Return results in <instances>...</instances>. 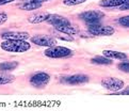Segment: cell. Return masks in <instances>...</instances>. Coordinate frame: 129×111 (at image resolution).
<instances>
[{"label":"cell","mask_w":129,"mask_h":111,"mask_svg":"<svg viewBox=\"0 0 129 111\" xmlns=\"http://www.w3.org/2000/svg\"><path fill=\"white\" fill-rule=\"evenodd\" d=\"M31 42L35 45L44 46V47H52L57 45V40L50 35H35L31 38Z\"/></svg>","instance_id":"obj_7"},{"label":"cell","mask_w":129,"mask_h":111,"mask_svg":"<svg viewBox=\"0 0 129 111\" xmlns=\"http://www.w3.org/2000/svg\"><path fill=\"white\" fill-rule=\"evenodd\" d=\"M15 80V77L12 75H0V85H9Z\"/></svg>","instance_id":"obj_18"},{"label":"cell","mask_w":129,"mask_h":111,"mask_svg":"<svg viewBox=\"0 0 129 111\" xmlns=\"http://www.w3.org/2000/svg\"><path fill=\"white\" fill-rule=\"evenodd\" d=\"M31 1H35V2H39V3H44V2L50 1V0H31Z\"/></svg>","instance_id":"obj_26"},{"label":"cell","mask_w":129,"mask_h":111,"mask_svg":"<svg viewBox=\"0 0 129 111\" xmlns=\"http://www.w3.org/2000/svg\"><path fill=\"white\" fill-rule=\"evenodd\" d=\"M42 7V3H39V2H35V1H27L25 3H22L19 6V9L21 10H25V11H33L36 10V9H40Z\"/></svg>","instance_id":"obj_15"},{"label":"cell","mask_w":129,"mask_h":111,"mask_svg":"<svg viewBox=\"0 0 129 111\" xmlns=\"http://www.w3.org/2000/svg\"><path fill=\"white\" fill-rule=\"evenodd\" d=\"M101 86L109 91L116 92V91H121L123 88L125 87V82L122 79H118V78L108 77V78H105V79L101 80Z\"/></svg>","instance_id":"obj_4"},{"label":"cell","mask_w":129,"mask_h":111,"mask_svg":"<svg viewBox=\"0 0 129 111\" xmlns=\"http://www.w3.org/2000/svg\"><path fill=\"white\" fill-rule=\"evenodd\" d=\"M49 25H51L53 27L58 26H64V25H71V21L67 19L66 17L58 15V14H49V16L47 18V20Z\"/></svg>","instance_id":"obj_9"},{"label":"cell","mask_w":129,"mask_h":111,"mask_svg":"<svg viewBox=\"0 0 129 111\" xmlns=\"http://www.w3.org/2000/svg\"><path fill=\"white\" fill-rule=\"evenodd\" d=\"M0 47L9 52H25L30 49L31 45L24 40H4L0 44Z\"/></svg>","instance_id":"obj_1"},{"label":"cell","mask_w":129,"mask_h":111,"mask_svg":"<svg viewBox=\"0 0 129 111\" xmlns=\"http://www.w3.org/2000/svg\"><path fill=\"white\" fill-rule=\"evenodd\" d=\"M118 8H119V10H121V11H128L129 10V3H128V1L125 2V3H123V4H121Z\"/></svg>","instance_id":"obj_24"},{"label":"cell","mask_w":129,"mask_h":111,"mask_svg":"<svg viewBox=\"0 0 129 111\" xmlns=\"http://www.w3.org/2000/svg\"><path fill=\"white\" fill-rule=\"evenodd\" d=\"M103 56L107 57L109 59H115V60H127V54L121 52V51H115V50H104Z\"/></svg>","instance_id":"obj_12"},{"label":"cell","mask_w":129,"mask_h":111,"mask_svg":"<svg viewBox=\"0 0 129 111\" xmlns=\"http://www.w3.org/2000/svg\"><path fill=\"white\" fill-rule=\"evenodd\" d=\"M7 20H8V15L6 13L1 12V13H0V25H3Z\"/></svg>","instance_id":"obj_23"},{"label":"cell","mask_w":129,"mask_h":111,"mask_svg":"<svg viewBox=\"0 0 129 111\" xmlns=\"http://www.w3.org/2000/svg\"><path fill=\"white\" fill-rule=\"evenodd\" d=\"M91 62L95 64H101V65H111L112 60L105 57V56H96V57L91 59Z\"/></svg>","instance_id":"obj_16"},{"label":"cell","mask_w":129,"mask_h":111,"mask_svg":"<svg viewBox=\"0 0 129 111\" xmlns=\"http://www.w3.org/2000/svg\"><path fill=\"white\" fill-rule=\"evenodd\" d=\"M18 66L17 62H12V61H8V62H2L0 63V72H10L15 69Z\"/></svg>","instance_id":"obj_17"},{"label":"cell","mask_w":129,"mask_h":111,"mask_svg":"<svg viewBox=\"0 0 129 111\" xmlns=\"http://www.w3.org/2000/svg\"><path fill=\"white\" fill-rule=\"evenodd\" d=\"M118 68L121 69V71H123V72L128 73L129 72V63H128V61H124L123 63L118 64Z\"/></svg>","instance_id":"obj_22"},{"label":"cell","mask_w":129,"mask_h":111,"mask_svg":"<svg viewBox=\"0 0 129 111\" xmlns=\"http://www.w3.org/2000/svg\"><path fill=\"white\" fill-rule=\"evenodd\" d=\"M86 0H62L63 4H65L67 7H73V6H78V4H81L85 2Z\"/></svg>","instance_id":"obj_19"},{"label":"cell","mask_w":129,"mask_h":111,"mask_svg":"<svg viewBox=\"0 0 129 111\" xmlns=\"http://www.w3.org/2000/svg\"><path fill=\"white\" fill-rule=\"evenodd\" d=\"M79 17L82 20H84L87 25H93V24H98L105 17V14L101 11L93 10V11H86V12L81 13Z\"/></svg>","instance_id":"obj_3"},{"label":"cell","mask_w":129,"mask_h":111,"mask_svg":"<svg viewBox=\"0 0 129 111\" xmlns=\"http://www.w3.org/2000/svg\"><path fill=\"white\" fill-rule=\"evenodd\" d=\"M73 51L67 48V47H63V46H57L54 45L52 47H48L47 49L44 51V54L48 58H52V59H59V58H66L72 56Z\"/></svg>","instance_id":"obj_2"},{"label":"cell","mask_w":129,"mask_h":111,"mask_svg":"<svg viewBox=\"0 0 129 111\" xmlns=\"http://www.w3.org/2000/svg\"><path fill=\"white\" fill-rule=\"evenodd\" d=\"M15 0H0V6H3V4H7V3H11Z\"/></svg>","instance_id":"obj_25"},{"label":"cell","mask_w":129,"mask_h":111,"mask_svg":"<svg viewBox=\"0 0 129 111\" xmlns=\"http://www.w3.org/2000/svg\"><path fill=\"white\" fill-rule=\"evenodd\" d=\"M54 35H56L57 38L61 39V40H64V41H73L72 35H68V34H65V33H62V32H59V31H58V33H57V34H54Z\"/></svg>","instance_id":"obj_21"},{"label":"cell","mask_w":129,"mask_h":111,"mask_svg":"<svg viewBox=\"0 0 129 111\" xmlns=\"http://www.w3.org/2000/svg\"><path fill=\"white\" fill-rule=\"evenodd\" d=\"M50 81V76L45 72H39L32 75L30 78V83L35 88L42 89L45 88Z\"/></svg>","instance_id":"obj_6"},{"label":"cell","mask_w":129,"mask_h":111,"mask_svg":"<svg viewBox=\"0 0 129 111\" xmlns=\"http://www.w3.org/2000/svg\"><path fill=\"white\" fill-rule=\"evenodd\" d=\"M90 80V78L87 75H83V74H76V75L72 76H65L62 79V82L67 83V85L72 86H77V85H83Z\"/></svg>","instance_id":"obj_8"},{"label":"cell","mask_w":129,"mask_h":111,"mask_svg":"<svg viewBox=\"0 0 129 111\" xmlns=\"http://www.w3.org/2000/svg\"><path fill=\"white\" fill-rule=\"evenodd\" d=\"M118 24L125 27V28H128L129 27V16H123L118 19Z\"/></svg>","instance_id":"obj_20"},{"label":"cell","mask_w":129,"mask_h":111,"mask_svg":"<svg viewBox=\"0 0 129 111\" xmlns=\"http://www.w3.org/2000/svg\"><path fill=\"white\" fill-rule=\"evenodd\" d=\"M1 39L3 40H24L27 41L30 35L28 32H21V31H11V32H4L1 35Z\"/></svg>","instance_id":"obj_10"},{"label":"cell","mask_w":129,"mask_h":111,"mask_svg":"<svg viewBox=\"0 0 129 111\" xmlns=\"http://www.w3.org/2000/svg\"><path fill=\"white\" fill-rule=\"evenodd\" d=\"M129 1V0H101L99 1V6L104 8H118L121 4Z\"/></svg>","instance_id":"obj_13"},{"label":"cell","mask_w":129,"mask_h":111,"mask_svg":"<svg viewBox=\"0 0 129 111\" xmlns=\"http://www.w3.org/2000/svg\"><path fill=\"white\" fill-rule=\"evenodd\" d=\"M87 30L91 34L94 35H105V36H109L114 34L115 29L111 26H103L99 24H93V25H89Z\"/></svg>","instance_id":"obj_5"},{"label":"cell","mask_w":129,"mask_h":111,"mask_svg":"<svg viewBox=\"0 0 129 111\" xmlns=\"http://www.w3.org/2000/svg\"><path fill=\"white\" fill-rule=\"evenodd\" d=\"M48 16H49V14L45 13V12L35 13V14H33V15L28 17V21L30 22V24H41V22L47 20Z\"/></svg>","instance_id":"obj_11"},{"label":"cell","mask_w":129,"mask_h":111,"mask_svg":"<svg viewBox=\"0 0 129 111\" xmlns=\"http://www.w3.org/2000/svg\"><path fill=\"white\" fill-rule=\"evenodd\" d=\"M56 30L59 32H62V33H65L68 35H75L78 33V29H76L75 27H73L72 25H64V26H58L54 27Z\"/></svg>","instance_id":"obj_14"}]
</instances>
